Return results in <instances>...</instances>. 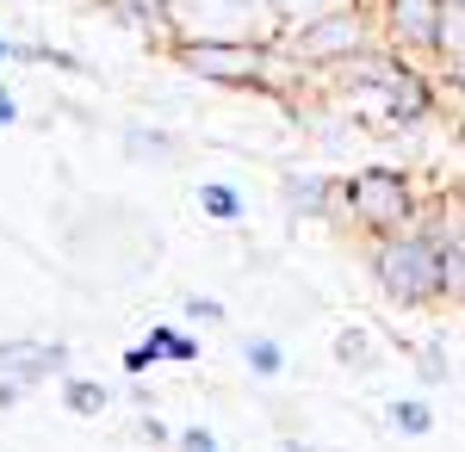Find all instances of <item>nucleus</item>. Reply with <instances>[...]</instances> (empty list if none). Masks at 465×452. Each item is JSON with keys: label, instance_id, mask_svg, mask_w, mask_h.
Listing matches in <instances>:
<instances>
[{"label": "nucleus", "instance_id": "obj_1", "mask_svg": "<svg viewBox=\"0 0 465 452\" xmlns=\"http://www.w3.org/2000/svg\"><path fill=\"white\" fill-rule=\"evenodd\" d=\"M372 279L397 310H429V304H440V248L416 223L372 236Z\"/></svg>", "mask_w": 465, "mask_h": 452}, {"label": "nucleus", "instance_id": "obj_2", "mask_svg": "<svg viewBox=\"0 0 465 452\" xmlns=\"http://www.w3.org/2000/svg\"><path fill=\"white\" fill-rule=\"evenodd\" d=\"M416 186L397 168H360V174L341 180V211L360 236H391V230H410L416 223Z\"/></svg>", "mask_w": 465, "mask_h": 452}, {"label": "nucleus", "instance_id": "obj_3", "mask_svg": "<svg viewBox=\"0 0 465 452\" xmlns=\"http://www.w3.org/2000/svg\"><path fill=\"white\" fill-rule=\"evenodd\" d=\"M174 37H230V44H280L273 0H168Z\"/></svg>", "mask_w": 465, "mask_h": 452}, {"label": "nucleus", "instance_id": "obj_4", "mask_svg": "<svg viewBox=\"0 0 465 452\" xmlns=\"http://www.w3.org/2000/svg\"><path fill=\"white\" fill-rule=\"evenodd\" d=\"M366 44H379V32H372V19H366L360 0L329 6V13H317V19H304V25L280 32V50H286L298 69H329V63L354 56V50H366Z\"/></svg>", "mask_w": 465, "mask_h": 452}, {"label": "nucleus", "instance_id": "obj_5", "mask_svg": "<svg viewBox=\"0 0 465 452\" xmlns=\"http://www.w3.org/2000/svg\"><path fill=\"white\" fill-rule=\"evenodd\" d=\"M44 378H69V348L63 341H0V409H13Z\"/></svg>", "mask_w": 465, "mask_h": 452}, {"label": "nucleus", "instance_id": "obj_6", "mask_svg": "<svg viewBox=\"0 0 465 452\" xmlns=\"http://www.w3.org/2000/svg\"><path fill=\"white\" fill-rule=\"evenodd\" d=\"M379 44H391L403 56H434V19L440 0H379V13H366Z\"/></svg>", "mask_w": 465, "mask_h": 452}, {"label": "nucleus", "instance_id": "obj_7", "mask_svg": "<svg viewBox=\"0 0 465 452\" xmlns=\"http://www.w3.org/2000/svg\"><path fill=\"white\" fill-rule=\"evenodd\" d=\"M100 13H112L124 32H143V37H155L162 50L174 44V13H168V0H94Z\"/></svg>", "mask_w": 465, "mask_h": 452}, {"label": "nucleus", "instance_id": "obj_8", "mask_svg": "<svg viewBox=\"0 0 465 452\" xmlns=\"http://www.w3.org/2000/svg\"><path fill=\"white\" fill-rule=\"evenodd\" d=\"M286 211H298V217H329V211H341V186L329 174L286 180Z\"/></svg>", "mask_w": 465, "mask_h": 452}, {"label": "nucleus", "instance_id": "obj_9", "mask_svg": "<svg viewBox=\"0 0 465 452\" xmlns=\"http://www.w3.org/2000/svg\"><path fill=\"white\" fill-rule=\"evenodd\" d=\"M434 63H465V0H440V19H434Z\"/></svg>", "mask_w": 465, "mask_h": 452}, {"label": "nucleus", "instance_id": "obj_10", "mask_svg": "<svg viewBox=\"0 0 465 452\" xmlns=\"http://www.w3.org/2000/svg\"><path fill=\"white\" fill-rule=\"evenodd\" d=\"M199 211L212 217V223H242V192L230 186V180H199Z\"/></svg>", "mask_w": 465, "mask_h": 452}, {"label": "nucleus", "instance_id": "obj_11", "mask_svg": "<svg viewBox=\"0 0 465 452\" xmlns=\"http://www.w3.org/2000/svg\"><path fill=\"white\" fill-rule=\"evenodd\" d=\"M242 366H249V378L273 384L280 372H286V348H280L273 335H249V341H242Z\"/></svg>", "mask_w": 465, "mask_h": 452}, {"label": "nucleus", "instance_id": "obj_12", "mask_svg": "<svg viewBox=\"0 0 465 452\" xmlns=\"http://www.w3.org/2000/svg\"><path fill=\"white\" fill-rule=\"evenodd\" d=\"M149 359H174V366H193V359H199V341H193V335H180V329H168V322H155V329H149Z\"/></svg>", "mask_w": 465, "mask_h": 452}, {"label": "nucleus", "instance_id": "obj_13", "mask_svg": "<svg viewBox=\"0 0 465 452\" xmlns=\"http://www.w3.org/2000/svg\"><path fill=\"white\" fill-rule=\"evenodd\" d=\"M335 359H341L348 372H372V366H379V348H372V335H366L360 322H348V329L335 335Z\"/></svg>", "mask_w": 465, "mask_h": 452}, {"label": "nucleus", "instance_id": "obj_14", "mask_svg": "<svg viewBox=\"0 0 465 452\" xmlns=\"http://www.w3.org/2000/svg\"><path fill=\"white\" fill-rule=\"evenodd\" d=\"M385 421H391L397 434H410V440H422V434L434 427V409L422 403V397H397L391 409H385Z\"/></svg>", "mask_w": 465, "mask_h": 452}, {"label": "nucleus", "instance_id": "obj_15", "mask_svg": "<svg viewBox=\"0 0 465 452\" xmlns=\"http://www.w3.org/2000/svg\"><path fill=\"white\" fill-rule=\"evenodd\" d=\"M63 403H69V416H100L106 409V384H94V378H63Z\"/></svg>", "mask_w": 465, "mask_h": 452}, {"label": "nucleus", "instance_id": "obj_16", "mask_svg": "<svg viewBox=\"0 0 465 452\" xmlns=\"http://www.w3.org/2000/svg\"><path fill=\"white\" fill-rule=\"evenodd\" d=\"M329 6H348V0H273V13H280V32L304 25V19H317V13H329Z\"/></svg>", "mask_w": 465, "mask_h": 452}, {"label": "nucleus", "instance_id": "obj_17", "mask_svg": "<svg viewBox=\"0 0 465 452\" xmlns=\"http://www.w3.org/2000/svg\"><path fill=\"white\" fill-rule=\"evenodd\" d=\"M124 149H131V155H174V137H155V131H131V137H124Z\"/></svg>", "mask_w": 465, "mask_h": 452}, {"label": "nucleus", "instance_id": "obj_18", "mask_svg": "<svg viewBox=\"0 0 465 452\" xmlns=\"http://www.w3.org/2000/svg\"><path fill=\"white\" fill-rule=\"evenodd\" d=\"M174 447L180 452H217V434H212V427H180Z\"/></svg>", "mask_w": 465, "mask_h": 452}, {"label": "nucleus", "instance_id": "obj_19", "mask_svg": "<svg viewBox=\"0 0 465 452\" xmlns=\"http://www.w3.org/2000/svg\"><path fill=\"white\" fill-rule=\"evenodd\" d=\"M186 316H193V322H223V304H217V298H199V291H193V298H186Z\"/></svg>", "mask_w": 465, "mask_h": 452}, {"label": "nucleus", "instance_id": "obj_20", "mask_svg": "<svg viewBox=\"0 0 465 452\" xmlns=\"http://www.w3.org/2000/svg\"><path fill=\"white\" fill-rule=\"evenodd\" d=\"M422 384H447V359H440V348H422Z\"/></svg>", "mask_w": 465, "mask_h": 452}, {"label": "nucleus", "instance_id": "obj_21", "mask_svg": "<svg viewBox=\"0 0 465 452\" xmlns=\"http://www.w3.org/2000/svg\"><path fill=\"white\" fill-rule=\"evenodd\" d=\"M149 366H155V359H149V348H143V341H137V348L124 353V372H131V378H143Z\"/></svg>", "mask_w": 465, "mask_h": 452}, {"label": "nucleus", "instance_id": "obj_22", "mask_svg": "<svg viewBox=\"0 0 465 452\" xmlns=\"http://www.w3.org/2000/svg\"><path fill=\"white\" fill-rule=\"evenodd\" d=\"M447 93H453V100H460V112H465V63H453V69H447Z\"/></svg>", "mask_w": 465, "mask_h": 452}, {"label": "nucleus", "instance_id": "obj_23", "mask_svg": "<svg viewBox=\"0 0 465 452\" xmlns=\"http://www.w3.org/2000/svg\"><path fill=\"white\" fill-rule=\"evenodd\" d=\"M6 124H19V100H13V93L0 87V131H6Z\"/></svg>", "mask_w": 465, "mask_h": 452}, {"label": "nucleus", "instance_id": "obj_24", "mask_svg": "<svg viewBox=\"0 0 465 452\" xmlns=\"http://www.w3.org/2000/svg\"><path fill=\"white\" fill-rule=\"evenodd\" d=\"M143 440H155V447H168L174 434H168V427H162V421H155V416H143Z\"/></svg>", "mask_w": 465, "mask_h": 452}, {"label": "nucleus", "instance_id": "obj_25", "mask_svg": "<svg viewBox=\"0 0 465 452\" xmlns=\"http://www.w3.org/2000/svg\"><path fill=\"white\" fill-rule=\"evenodd\" d=\"M280 452H329V447H304V440H286Z\"/></svg>", "mask_w": 465, "mask_h": 452}, {"label": "nucleus", "instance_id": "obj_26", "mask_svg": "<svg viewBox=\"0 0 465 452\" xmlns=\"http://www.w3.org/2000/svg\"><path fill=\"white\" fill-rule=\"evenodd\" d=\"M460 142H465V112H460Z\"/></svg>", "mask_w": 465, "mask_h": 452}, {"label": "nucleus", "instance_id": "obj_27", "mask_svg": "<svg viewBox=\"0 0 465 452\" xmlns=\"http://www.w3.org/2000/svg\"><path fill=\"white\" fill-rule=\"evenodd\" d=\"M0 56H6V44H0Z\"/></svg>", "mask_w": 465, "mask_h": 452}]
</instances>
